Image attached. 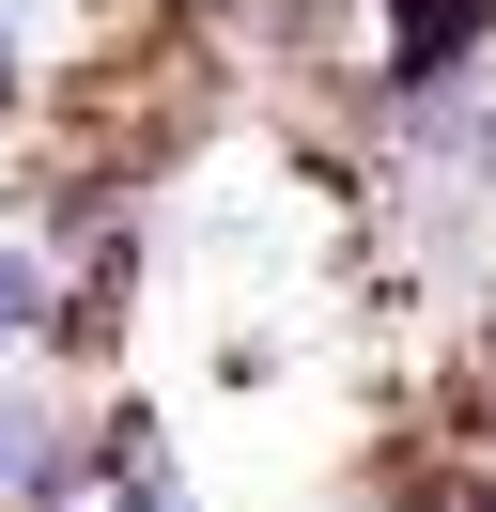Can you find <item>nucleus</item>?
Instances as JSON below:
<instances>
[{
  "instance_id": "obj_1",
  "label": "nucleus",
  "mask_w": 496,
  "mask_h": 512,
  "mask_svg": "<svg viewBox=\"0 0 496 512\" xmlns=\"http://www.w3.org/2000/svg\"><path fill=\"white\" fill-rule=\"evenodd\" d=\"M47 326H62V264L31 249V233H0V357L47 342Z\"/></svg>"
},
{
  "instance_id": "obj_2",
  "label": "nucleus",
  "mask_w": 496,
  "mask_h": 512,
  "mask_svg": "<svg viewBox=\"0 0 496 512\" xmlns=\"http://www.w3.org/2000/svg\"><path fill=\"white\" fill-rule=\"evenodd\" d=\"M31 109V47H16V16H0V125Z\"/></svg>"
},
{
  "instance_id": "obj_3",
  "label": "nucleus",
  "mask_w": 496,
  "mask_h": 512,
  "mask_svg": "<svg viewBox=\"0 0 496 512\" xmlns=\"http://www.w3.org/2000/svg\"><path fill=\"white\" fill-rule=\"evenodd\" d=\"M465 171H481V187H496V94H481V140H465Z\"/></svg>"
},
{
  "instance_id": "obj_4",
  "label": "nucleus",
  "mask_w": 496,
  "mask_h": 512,
  "mask_svg": "<svg viewBox=\"0 0 496 512\" xmlns=\"http://www.w3.org/2000/svg\"><path fill=\"white\" fill-rule=\"evenodd\" d=\"M31 16H47V0H31Z\"/></svg>"
}]
</instances>
